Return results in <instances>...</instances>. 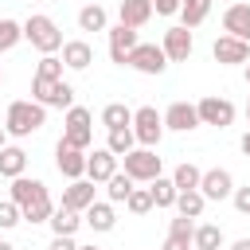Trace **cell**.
Here are the masks:
<instances>
[{
	"instance_id": "cell-12",
	"label": "cell",
	"mask_w": 250,
	"mask_h": 250,
	"mask_svg": "<svg viewBox=\"0 0 250 250\" xmlns=\"http://www.w3.org/2000/svg\"><path fill=\"white\" fill-rule=\"evenodd\" d=\"M160 117H164V129H172V133H191V129H199V113H195L191 102H172Z\"/></svg>"
},
{
	"instance_id": "cell-31",
	"label": "cell",
	"mask_w": 250,
	"mask_h": 250,
	"mask_svg": "<svg viewBox=\"0 0 250 250\" xmlns=\"http://www.w3.org/2000/svg\"><path fill=\"white\" fill-rule=\"evenodd\" d=\"M199 168L191 164V160H184V164H176V172H172V184H176V191H191V188H199Z\"/></svg>"
},
{
	"instance_id": "cell-49",
	"label": "cell",
	"mask_w": 250,
	"mask_h": 250,
	"mask_svg": "<svg viewBox=\"0 0 250 250\" xmlns=\"http://www.w3.org/2000/svg\"><path fill=\"white\" fill-rule=\"evenodd\" d=\"M78 250H98V246H78Z\"/></svg>"
},
{
	"instance_id": "cell-9",
	"label": "cell",
	"mask_w": 250,
	"mask_h": 250,
	"mask_svg": "<svg viewBox=\"0 0 250 250\" xmlns=\"http://www.w3.org/2000/svg\"><path fill=\"white\" fill-rule=\"evenodd\" d=\"M160 47H164V55H168V62H188V59H191V51H195V39H191V27H184V23H176V27H168V31H164V39H160Z\"/></svg>"
},
{
	"instance_id": "cell-32",
	"label": "cell",
	"mask_w": 250,
	"mask_h": 250,
	"mask_svg": "<svg viewBox=\"0 0 250 250\" xmlns=\"http://www.w3.org/2000/svg\"><path fill=\"white\" fill-rule=\"evenodd\" d=\"M133 176H125V172H113L109 180H105V195H109V203H125V195L133 191Z\"/></svg>"
},
{
	"instance_id": "cell-16",
	"label": "cell",
	"mask_w": 250,
	"mask_h": 250,
	"mask_svg": "<svg viewBox=\"0 0 250 250\" xmlns=\"http://www.w3.org/2000/svg\"><path fill=\"white\" fill-rule=\"evenodd\" d=\"M113 172H117V156H113L109 148H94V152L86 156V180H94V184H105Z\"/></svg>"
},
{
	"instance_id": "cell-3",
	"label": "cell",
	"mask_w": 250,
	"mask_h": 250,
	"mask_svg": "<svg viewBox=\"0 0 250 250\" xmlns=\"http://www.w3.org/2000/svg\"><path fill=\"white\" fill-rule=\"evenodd\" d=\"M31 102L47 105V109H70L74 105V86L62 78H31Z\"/></svg>"
},
{
	"instance_id": "cell-39",
	"label": "cell",
	"mask_w": 250,
	"mask_h": 250,
	"mask_svg": "<svg viewBox=\"0 0 250 250\" xmlns=\"http://www.w3.org/2000/svg\"><path fill=\"white\" fill-rule=\"evenodd\" d=\"M230 199H234V211H238V215H250V184H246V188H234Z\"/></svg>"
},
{
	"instance_id": "cell-11",
	"label": "cell",
	"mask_w": 250,
	"mask_h": 250,
	"mask_svg": "<svg viewBox=\"0 0 250 250\" xmlns=\"http://www.w3.org/2000/svg\"><path fill=\"white\" fill-rule=\"evenodd\" d=\"M211 55H215L219 66H242L250 59V43L246 39H234V35H219L211 43Z\"/></svg>"
},
{
	"instance_id": "cell-33",
	"label": "cell",
	"mask_w": 250,
	"mask_h": 250,
	"mask_svg": "<svg viewBox=\"0 0 250 250\" xmlns=\"http://www.w3.org/2000/svg\"><path fill=\"white\" fill-rule=\"evenodd\" d=\"M125 207H129V215H148V211H152V195H148V188H137V184H133V191L125 195Z\"/></svg>"
},
{
	"instance_id": "cell-21",
	"label": "cell",
	"mask_w": 250,
	"mask_h": 250,
	"mask_svg": "<svg viewBox=\"0 0 250 250\" xmlns=\"http://www.w3.org/2000/svg\"><path fill=\"white\" fill-rule=\"evenodd\" d=\"M90 62H94V47H90L86 39L62 43V66H66V70H86Z\"/></svg>"
},
{
	"instance_id": "cell-5",
	"label": "cell",
	"mask_w": 250,
	"mask_h": 250,
	"mask_svg": "<svg viewBox=\"0 0 250 250\" xmlns=\"http://www.w3.org/2000/svg\"><path fill=\"white\" fill-rule=\"evenodd\" d=\"M133 137L141 148H156L164 137V117L156 113V105H141L133 109Z\"/></svg>"
},
{
	"instance_id": "cell-47",
	"label": "cell",
	"mask_w": 250,
	"mask_h": 250,
	"mask_svg": "<svg viewBox=\"0 0 250 250\" xmlns=\"http://www.w3.org/2000/svg\"><path fill=\"white\" fill-rule=\"evenodd\" d=\"M242 66H246V86H250V59H246V62H242Z\"/></svg>"
},
{
	"instance_id": "cell-23",
	"label": "cell",
	"mask_w": 250,
	"mask_h": 250,
	"mask_svg": "<svg viewBox=\"0 0 250 250\" xmlns=\"http://www.w3.org/2000/svg\"><path fill=\"white\" fill-rule=\"evenodd\" d=\"M223 227H215V223H203V227H195L191 230V250H223Z\"/></svg>"
},
{
	"instance_id": "cell-15",
	"label": "cell",
	"mask_w": 250,
	"mask_h": 250,
	"mask_svg": "<svg viewBox=\"0 0 250 250\" xmlns=\"http://www.w3.org/2000/svg\"><path fill=\"white\" fill-rule=\"evenodd\" d=\"M94 191H98V184L94 180H70L66 188H62V207H70V211H86L90 203H94Z\"/></svg>"
},
{
	"instance_id": "cell-4",
	"label": "cell",
	"mask_w": 250,
	"mask_h": 250,
	"mask_svg": "<svg viewBox=\"0 0 250 250\" xmlns=\"http://www.w3.org/2000/svg\"><path fill=\"white\" fill-rule=\"evenodd\" d=\"M62 141H70L74 148H90L94 141V113L86 105H70L62 117Z\"/></svg>"
},
{
	"instance_id": "cell-8",
	"label": "cell",
	"mask_w": 250,
	"mask_h": 250,
	"mask_svg": "<svg viewBox=\"0 0 250 250\" xmlns=\"http://www.w3.org/2000/svg\"><path fill=\"white\" fill-rule=\"evenodd\" d=\"M195 113H199V125H215V129H227L234 121V102L219 98V94H207L203 102H195Z\"/></svg>"
},
{
	"instance_id": "cell-48",
	"label": "cell",
	"mask_w": 250,
	"mask_h": 250,
	"mask_svg": "<svg viewBox=\"0 0 250 250\" xmlns=\"http://www.w3.org/2000/svg\"><path fill=\"white\" fill-rule=\"evenodd\" d=\"M246 121H250V102H246Z\"/></svg>"
},
{
	"instance_id": "cell-50",
	"label": "cell",
	"mask_w": 250,
	"mask_h": 250,
	"mask_svg": "<svg viewBox=\"0 0 250 250\" xmlns=\"http://www.w3.org/2000/svg\"><path fill=\"white\" fill-rule=\"evenodd\" d=\"M0 82H4V70H0Z\"/></svg>"
},
{
	"instance_id": "cell-38",
	"label": "cell",
	"mask_w": 250,
	"mask_h": 250,
	"mask_svg": "<svg viewBox=\"0 0 250 250\" xmlns=\"http://www.w3.org/2000/svg\"><path fill=\"white\" fill-rule=\"evenodd\" d=\"M191 230H195V219H188V215H176V219L168 223V234H184V238H191Z\"/></svg>"
},
{
	"instance_id": "cell-44",
	"label": "cell",
	"mask_w": 250,
	"mask_h": 250,
	"mask_svg": "<svg viewBox=\"0 0 250 250\" xmlns=\"http://www.w3.org/2000/svg\"><path fill=\"white\" fill-rule=\"evenodd\" d=\"M238 148H242V152H246V156H250V133H246V137H242V141H238Z\"/></svg>"
},
{
	"instance_id": "cell-14",
	"label": "cell",
	"mask_w": 250,
	"mask_h": 250,
	"mask_svg": "<svg viewBox=\"0 0 250 250\" xmlns=\"http://www.w3.org/2000/svg\"><path fill=\"white\" fill-rule=\"evenodd\" d=\"M105 31H109V59H113L117 66H125V62H129V51L141 43V39H137V27L117 23V27H105Z\"/></svg>"
},
{
	"instance_id": "cell-27",
	"label": "cell",
	"mask_w": 250,
	"mask_h": 250,
	"mask_svg": "<svg viewBox=\"0 0 250 250\" xmlns=\"http://www.w3.org/2000/svg\"><path fill=\"white\" fill-rule=\"evenodd\" d=\"M211 16V0H180V23L184 27H199Z\"/></svg>"
},
{
	"instance_id": "cell-45",
	"label": "cell",
	"mask_w": 250,
	"mask_h": 250,
	"mask_svg": "<svg viewBox=\"0 0 250 250\" xmlns=\"http://www.w3.org/2000/svg\"><path fill=\"white\" fill-rule=\"evenodd\" d=\"M4 145H8V129L0 125V148H4Z\"/></svg>"
},
{
	"instance_id": "cell-35",
	"label": "cell",
	"mask_w": 250,
	"mask_h": 250,
	"mask_svg": "<svg viewBox=\"0 0 250 250\" xmlns=\"http://www.w3.org/2000/svg\"><path fill=\"white\" fill-rule=\"evenodd\" d=\"M20 39H23V23H16V20H0V55L12 51Z\"/></svg>"
},
{
	"instance_id": "cell-26",
	"label": "cell",
	"mask_w": 250,
	"mask_h": 250,
	"mask_svg": "<svg viewBox=\"0 0 250 250\" xmlns=\"http://www.w3.org/2000/svg\"><path fill=\"white\" fill-rule=\"evenodd\" d=\"M172 207H176V215L199 219V215H203V207H207V199H203V191H199V188H191V191H180Z\"/></svg>"
},
{
	"instance_id": "cell-43",
	"label": "cell",
	"mask_w": 250,
	"mask_h": 250,
	"mask_svg": "<svg viewBox=\"0 0 250 250\" xmlns=\"http://www.w3.org/2000/svg\"><path fill=\"white\" fill-rule=\"evenodd\" d=\"M230 250H250V238H238V242H230Z\"/></svg>"
},
{
	"instance_id": "cell-2",
	"label": "cell",
	"mask_w": 250,
	"mask_h": 250,
	"mask_svg": "<svg viewBox=\"0 0 250 250\" xmlns=\"http://www.w3.org/2000/svg\"><path fill=\"white\" fill-rule=\"evenodd\" d=\"M23 39H27L39 55L62 51V31H59V23H55L51 16H43V12H35V16L23 20Z\"/></svg>"
},
{
	"instance_id": "cell-17",
	"label": "cell",
	"mask_w": 250,
	"mask_h": 250,
	"mask_svg": "<svg viewBox=\"0 0 250 250\" xmlns=\"http://www.w3.org/2000/svg\"><path fill=\"white\" fill-rule=\"evenodd\" d=\"M8 199L23 211L27 203L47 199V184H43V180H27V176H16V180H12V195H8Z\"/></svg>"
},
{
	"instance_id": "cell-28",
	"label": "cell",
	"mask_w": 250,
	"mask_h": 250,
	"mask_svg": "<svg viewBox=\"0 0 250 250\" xmlns=\"http://www.w3.org/2000/svg\"><path fill=\"white\" fill-rule=\"evenodd\" d=\"M105 27H109V16L102 4H86L78 12V31H105Z\"/></svg>"
},
{
	"instance_id": "cell-30",
	"label": "cell",
	"mask_w": 250,
	"mask_h": 250,
	"mask_svg": "<svg viewBox=\"0 0 250 250\" xmlns=\"http://www.w3.org/2000/svg\"><path fill=\"white\" fill-rule=\"evenodd\" d=\"M105 148H109V152H113L117 160H121L125 152H133V148H137V137H133V125H129V129H109V141H105Z\"/></svg>"
},
{
	"instance_id": "cell-37",
	"label": "cell",
	"mask_w": 250,
	"mask_h": 250,
	"mask_svg": "<svg viewBox=\"0 0 250 250\" xmlns=\"http://www.w3.org/2000/svg\"><path fill=\"white\" fill-rule=\"evenodd\" d=\"M16 223H23V215H20V207H16L12 199H4V203H0V230H12Z\"/></svg>"
},
{
	"instance_id": "cell-46",
	"label": "cell",
	"mask_w": 250,
	"mask_h": 250,
	"mask_svg": "<svg viewBox=\"0 0 250 250\" xmlns=\"http://www.w3.org/2000/svg\"><path fill=\"white\" fill-rule=\"evenodd\" d=\"M0 250H16V246H12V242H4V238H0Z\"/></svg>"
},
{
	"instance_id": "cell-10",
	"label": "cell",
	"mask_w": 250,
	"mask_h": 250,
	"mask_svg": "<svg viewBox=\"0 0 250 250\" xmlns=\"http://www.w3.org/2000/svg\"><path fill=\"white\" fill-rule=\"evenodd\" d=\"M55 168L66 180H82L86 176V148H74L70 141L59 137V145H55Z\"/></svg>"
},
{
	"instance_id": "cell-25",
	"label": "cell",
	"mask_w": 250,
	"mask_h": 250,
	"mask_svg": "<svg viewBox=\"0 0 250 250\" xmlns=\"http://www.w3.org/2000/svg\"><path fill=\"white\" fill-rule=\"evenodd\" d=\"M148 195H152V207H172L180 191H176L172 176H156V180H148Z\"/></svg>"
},
{
	"instance_id": "cell-22",
	"label": "cell",
	"mask_w": 250,
	"mask_h": 250,
	"mask_svg": "<svg viewBox=\"0 0 250 250\" xmlns=\"http://www.w3.org/2000/svg\"><path fill=\"white\" fill-rule=\"evenodd\" d=\"M23 168H27V152L20 145H4L0 148V176L16 180V176H23Z\"/></svg>"
},
{
	"instance_id": "cell-34",
	"label": "cell",
	"mask_w": 250,
	"mask_h": 250,
	"mask_svg": "<svg viewBox=\"0 0 250 250\" xmlns=\"http://www.w3.org/2000/svg\"><path fill=\"white\" fill-rule=\"evenodd\" d=\"M51 211H55V203H51V195H47V199L27 203L20 215H23V223H31V227H35V223H47V219H51Z\"/></svg>"
},
{
	"instance_id": "cell-1",
	"label": "cell",
	"mask_w": 250,
	"mask_h": 250,
	"mask_svg": "<svg viewBox=\"0 0 250 250\" xmlns=\"http://www.w3.org/2000/svg\"><path fill=\"white\" fill-rule=\"evenodd\" d=\"M47 125V105H39V102H12L8 105V113H4V129H8V137H31V133H39Z\"/></svg>"
},
{
	"instance_id": "cell-42",
	"label": "cell",
	"mask_w": 250,
	"mask_h": 250,
	"mask_svg": "<svg viewBox=\"0 0 250 250\" xmlns=\"http://www.w3.org/2000/svg\"><path fill=\"white\" fill-rule=\"evenodd\" d=\"M152 12L156 16H176L180 12V0H152Z\"/></svg>"
},
{
	"instance_id": "cell-51",
	"label": "cell",
	"mask_w": 250,
	"mask_h": 250,
	"mask_svg": "<svg viewBox=\"0 0 250 250\" xmlns=\"http://www.w3.org/2000/svg\"><path fill=\"white\" fill-rule=\"evenodd\" d=\"M39 4H47V0H39Z\"/></svg>"
},
{
	"instance_id": "cell-19",
	"label": "cell",
	"mask_w": 250,
	"mask_h": 250,
	"mask_svg": "<svg viewBox=\"0 0 250 250\" xmlns=\"http://www.w3.org/2000/svg\"><path fill=\"white\" fill-rule=\"evenodd\" d=\"M223 31L250 43V4H230V8L223 12Z\"/></svg>"
},
{
	"instance_id": "cell-13",
	"label": "cell",
	"mask_w": 250,
	"mask_h": 250,
	"mask_svg": "<svg viewBox=\"0 0 250 250\" xmlns=\"http://www.w3.org/2000/svg\"><path fill=\"white\" fill-rule=\"evenodd\" d=\"M199 191H203V199H230L234 176H230L227 168H207V172L199 176Z\"/></svg>"
},
{
	"instance_id": "cell-40",
	"label": "cell",
	"mask_w": 250,
	"mask_h": 250,
	"mask_svg": "<svg viewBox=\"0 0 250 250\" xmlns=\"http://www.w3.org/2000/svg\"><path fill=\"white\" fill-rule=\"evenodd\" d=\"M160 250H191V238H184V234H168Z\"/></svg>"
},
{
	"instance_id": "cell-24",
	"label": "cell",
	"mask_w": 250,
	"mask_h": 250,
	"mask_svg": "<svg viewBox=\"0 0 250 250\" xmlns=\"http://www.w3.org/2000/svg\"><path fill=\"white\" fill-rule=\"evenodd\" d=\"M47 223H51V230H55V234H74V230L82 227V211H70V207H62V203H59V207L51 211V219H47Z\"/></svg>"
},
{
	"instance_id": "cell-36",
	"label": "cell",
	"mask_w": 250,
	"mask_h": 250,
	"mask_svg": "<svg viewBox=\"0 0 250 250\" xmlns=\"http://www.w3.org/2000/svg\"><path fill=\"white\" fill-rule=\"evenodd\" d=\"M35 74H39V78H62V59H59V55H43V59L35 62Z\"/></svg>"
},
{
	"instance_id": "cell-6",
	"label": "cell",
	"mask_w": 250,
	"mask_h": 250,
	"mask_svg": "<svg viewBox=\"0 0 250 250\" xmlns=\"http://www.w3.org/2000/svg\"><path fill=\"white\" fill-rule=\"evenodd\" d=\"M121 164H125V176H133L137 184H148V180L160 176V156L152 148H133V152L121 156Z\"/></svg>"
},
{
	"instance_id": "cell-18",
	"label": "cell",
	"mask_w": 250,
	"mask_h": 250,
	"mask_svg": "<svg viewBox=\"0 0 250 250\" xmlns=\"http://www.w3.org/2000/svg\"><path fill=\"white\" fill-rule=\"evenodd\" d=\"M82 223H86L90 230H98V234H105V230H113V227H117V215H113V203H109V199H105V203H102V199H94V203H90V207L82 211Z\"/></svg>"
},
{
	"instance_id": "cell-41",
	"label": "cell",
	"mask_w": 250,
	"mask_h": 250,
	"mask_svg": "<svg viewBox=\"0 0 250 250\" xmlns=\"http://www.w3.org/2000/svg\"><path fill=\"white\" fill-rule=\"evenodd\" d=\"M47 250H78V242H74V234H55Z\"/></svg>"
},
{
	"instance_id": "cell-7",
	"label": "cell",
	"mask_w": 250,
	"mask_h": 250,
	"mask_svg": "<svg viewBox=\"0 0 250 250\" xmlns=\"http://www.w3.org/2000/svg\"><path fill=\"white\" fill-rule=\"evenodd\" d=\"M125 66H133V70H141V74H164L168 55H164L160 43H137V47L129 51V62H125Z\"/></svg>"
},
{
	"instance_id": "cell-20",
	"label": "cell",
	"mask_w": 250,
	"mask_h": 250,
	"mask_svg": "<svg viewBox=\"0 0 250 250\" xmlns=\"http://www.w3.org/2000/svg\"><path fill=\"white\" fill-rule=\"evenodd\" d=\"M148 20H152V0H121L117 23H125V27H145Z\"/></svg>"
},
{
	"instance_id": "cell-29",
	"label": "cell",
	"mask_w": 250,
	"mask_h": 250,
	"mask_svg": "<svg viewBox=\"0 0 250 250\" xmlns=\"http://www.w3.org/2000/svg\"><path fill=\"white\" fill-rule=\"evenodd\" d=\"M102 125H105V129H129V125H133V109H129L125 102H109V105L102 109Z\"/></svg>"
}]
</instances>
